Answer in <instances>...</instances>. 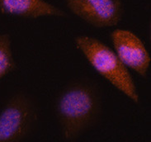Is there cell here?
Instances as JSON below:
<instances>
[{
    "mask_svg": "<svg viewBox=\"0 0 151 142\" xmlns=\"http://www.w3.org/2000/svg\"><path fill=\"white\" fill-rule=\"evenodd\" d=\"M74 15L96 28L112 27L122 21V0H65Z\"/></svg>",
    "mask_w": 151,
    "mask_h": 142,
    "instance_id": "cell-4",
    "label": "cell"
},
{
    "mask_svg": "<svg viewBox=\"0 0 151 142\" xmlns=\"http://www.w3.org/2000/svg\"><path fill=\"white\" fill-rule=\"evenodd\" d=\"M102 94L91 79L71 80L58 91L54 100V112L63 139L74 141L100 122Z\"/></svg>",
    "mask_w": 151,
    "mask_h": 142,
    "instance_id": "cell-1",
    "label": "cell"
},
{
    "mask_svg": "<svg viewBox=\"0 0 151 142\" xmlns=\"http://www.w3.org/2000/svg\"><path fill=\"white\" fill-rule=\"evenodd\" d=\"M0 12L26 19H37L43 17H68L61 8L45 0H0Z\"/></svg>",
    "mask_w": 151,
    "mask_h": 142,
    "instance_id": "cell-6",
    "label": "cell"
},
{
    "mask_svg": "<svg viewBox=\"0 0 151 142\" xmlns=\"http://www.w3.org/2000/svg\"><path fill=\"white\" fill-rule=\"evenodd\" d=\"M39 107L31 95L17 91L0 111V142H19L34 132L39 122Z\"/></svg>",
    "mask_w": 151,
    "mask_h": 142,
    "instance_id": "cell-3",
    "label": "cell"
},
{
    "mask_svg": "<svg viewBox=\"0 0 151 142\" xmlns=\"http://www.w3.org/2000/svg\"><path fill=\"white\" fill-rule=\"evenodd\" d=\"M17 69V65L12 54L11 36L8 33H0V80Z\"/></svg>",
    "mask_w": 151,
    "mask_h": 142,
    "instance_id": "cell-7",
    "label": "cell"
},
{
    "mask_svg": "<svg viewBox=\"0 0 151 142\" xmlns=\"http://www.w3.org/2000/svg\"><path fill=\"white\" fill-rule=\"evenodd\" d=\"M114 51L128 69L141 78L147 77L150 56L142 40L127 29H116L110 34Z\"/></svg>",
    "mask_w": 151,
    "mask_h": 142,
    "instance_id": "cell-5",
    "label": "cell"
},
{
    "mask_svg": "<svg viewBox=\"0 0 151 142\" xmlns=\"http://www.w3.org/2000/svg\"><path fill=\"white\" fill-rule=\"evenodd\" d=\"M74 45L98 74L134 103H139V95L134 79L113 50L88 35L76 36Z\"/></svg>",
    "mask_w": 151,
    "mask_h": 142,
    "instance_id": "cell-2",
    "label": "cell"
}]
</instances>
